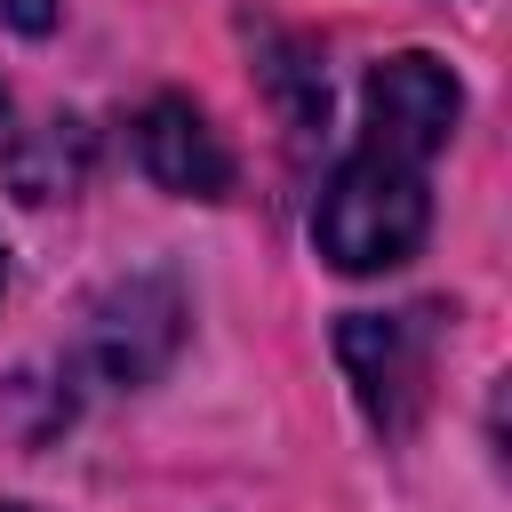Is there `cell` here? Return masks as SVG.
I'll list each match as a JSON object with an SVG mask.
<instances>
[{"instance_id": "1", "label": "cell", "mask_w": 512, "mask_h": 512, "mask_svg": "<svg viewBox=\"0 0 512 512\" xmlns=\"http://www.w3.org/2000/svg\"><path fill=\"white\" fill-rule=\"evenodd\" d=\"M424 224H432V200H424V168L416 160H392L376 144L344 152L336 176L320 184V208H312V240L336 272H392L424 248Z\"/></svg>"}, {"instance_id": "2", "label": "cell", "mask_w": 512, "mask_h": 512, "mask_svg": "<svg viewBox=\"0 0 512 512\" xmlns=\"http://www.w3.org/2000/svg\"><path fill=\"white\" fill-rule=\"evenodd\" d=\"M432 312H352L336 328V360L368 408L376 432H408L424 416V392H432Z\"/></svg>"}, {"instance_id": "3", "label": "cell", "mask_w": 512, "mask_h": 512, "mask_svg": "<svg viewBox=\"0 0 512 512\" xmlns=\"http://www.w3.org/2000/svg\"><path fill=\"white\" fill-rule=\"evenodd\" d=\"M360 112H368V136H360V144H376V152H392V160L432 168V152L456 136L464 88H456V72H448L440 56L408 48V56H384V64L368 72Z\"/></svg>"}, {"instance_id": "4", "label": "cell", "mask_w": 512, "mask_h": 512, "mask_svg": "<svg viewBox=\"0 0 512 512\" xmlns=\"http://www.w3.org/2000/svg\"><path fill=\"white\" fill-rule=\"evenodd\" d=\"M176 336H184V296L168 280H120L88 320V360L104 384H144L168 368Z\"/></svg>"}, {"instance_id": "5", "label": "cell", "mask_w": 512, "mask_h": 512, "mask_svg": "<svg viewBox=\"0 0 512 512\" xmlns=\"http://www.w3.org/2000/svg\"><path fill=\"white\" fill-rule=\"evenodd\" d=\"M136 160L160 192H184V200H224L232 192V152H224V136L208 128V112L192 96H152L136 112Z\"/></svg>"}, {"instance_id": "6", "label": "cell", "mask_w": 512, "mask_h": 512, "mask_svg": "<svg viewBox=\"0 0 512 512\" xmlns=\"http://www.w3.org/2000/svg\"><path fill=\"white\" fill-rule=\"evenodd\" d=\"M264 88H272V104H280V120H288L296 136L328 128V72H320V56H312L304 40H272Z\"/></svg>"}, {"instance_id": "7", "label": "cell", "mask_w": 512, "mask_h": 512, "mask_svg": "<svg viewBox=\"0 0 512 512\" xmlns=\"http://www.w3.org/2000/svg\"><path fill=\"white\" fill-rule=\"evenodd\" d=\"M0 24H16V32H48V24H56V0H0Z\"/></svg>"}, {"instance_id": "8", "label": "cell", "mask_w": 512, "mask_h": 512, "mask_svg": "<svg viewBox=\"0 0 512 512\" xmlns=\"http://www.w3.org/2000/svg\"><path fill=\"white\" fill-rule=\"evenodd\" d=\"M0 136H8V88H0Z\"/></svg>"}, {"instance_id": "9", "label": "cell", "mask_w": 512, "mask_h": 512, "mask_svg": "<svg viewBox=\"0 0 512 512\" xmlns=\"http://www.w3.org/2000/svg\"><path fill=\"white\" fill-rule=\"evenodd\" d=\"M0 512H32V504H0Z\"/></svg>"}]
</instances>
